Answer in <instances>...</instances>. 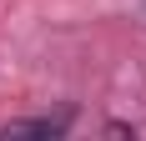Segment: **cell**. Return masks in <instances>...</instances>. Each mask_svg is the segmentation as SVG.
I'll return each instance as SVG.
<instances>
[{
	"label": "cell",
	"instance_id": "1",
	"mask_svg": "<svg viewBox=\"0 0 146 141\" xmlns=\"http://www.w3.org/2000/svg\"><path fill=\"white\" fill-rule=\"evenodd\" d=\"M66 126H71V111H60V116H25V121H5L0 136H66Z\"/></svg>",
	"mask_w": 146,
	"mask_h": 141
}]
</instances>
